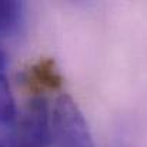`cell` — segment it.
Returning a JSON list of instances; mask_svg holds the SVG:
<instances>
[{"label":"cell","instance_id":"6da1fadb","mask_svg":"<svg viewBox=\"0 0 147 147\" xmlns=\"http://www.w3.org/2000/svg\"><path fill=\"white\" fill-rule=\"evenodd\" d=\"M53 134L57 147H96L83 113L67 94H61L56 100Z\"/></svg>","mask_w":147,"mask_h":147},{"label":"cell","instance_id":"7a4b0ae2","mask_svg":"<svg viewBox=\"0 0 147 147\" xmlns=\"http://www.w3.org/2000/svg\"><path fill=\"white\" fill-rule=\"evenodd\" d=\"M51 140L47 101L43 96L33 97L16 126L10 147H49Z\"/></svg>","mask_w":147,"mask_h":147},{"label":"cell","instance_id":"3957f363","mask_svg":"<svg viewBox=\"0 0 147 147\" xmlns=\"http://www.w3.org/2000/svg\"><path fill=\"white\" fill-rule=\"evenodd\" d=\"M23 23V4L20 1H0V34L13 36Z\"/></svg>","mask_w":147,"mask_h":147},{"label":"cell","instance_id":"277c9868","mask_svg":"<svg viewBox=\"0 0 147 147\" xmlns=\"http://www.w3.org/2000/svg\"><path fill=\"white\" fill-rule=\"evenodd\" d=\"M17 120V109L10 84L4 73L0 74V124L10 127Z\"/></svg>","mask_w":147,"mask_h":147},{"label":"cell","instance_id":"5b68a950","mask_svg":"<svg viewBox=\"0 0 147 147\" xmlns=\"http://www.w3.org/2000/svg\"><path fill=\"white\" fill-rule=\"evenodd\" d=\"M4 66H6V54H4V51H3V50L0 49V74L3 73Z\"/></svg>","mask_w":147,"mask_h":147},{"label":"cell","instance_id":"8992f818","mask_svg":"<svg viewBox=\"0 0 147 147\" xmlns=\"http://www.w3.org/2000/svg\"><path fill=\"white\" fill-rule=\"evenodd\" d=\"M117 147H131V146H130L127 142H124V140H121V139H120V140H119V143H117Z\"/></svg>","mask_w":147,"mask_h":147},{"label":"cell","instance_id":"52a82bcc","mask_svg":"<svg viewBox=\"0 0 147 147\" xmlns=\"http://www.w3.org/2000/svg\"><path fill=\"white\" fill-rule=\"evenodd\" d=\"M0 147H4V146H3V144H1V142H0Z\"/></svg>","mask_w":147,"mask_h":147}]
</instances>
